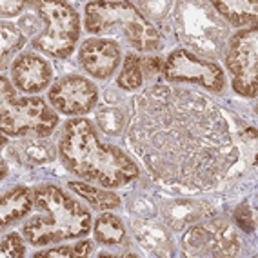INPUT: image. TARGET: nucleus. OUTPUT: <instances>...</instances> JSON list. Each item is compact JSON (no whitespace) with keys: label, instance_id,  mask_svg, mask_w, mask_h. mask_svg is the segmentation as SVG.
Listing matches in <instances>:
<instances>
[{"label":"nucleus","instance_id":"f257e3e1","mask_svg":"<svg viewBox=\"0 0 258 258\" xmlns=\"http://www.w3.org/2000/svg\"><path fill=\"white\" fill-rule=\"evenodd\" d=\"M127 142L160 182L213 189L238 160L231 129L209 97L155 84L137 95Z\"/></svg>","mask_w":258,"mask_h":258},{"label":"nucleus","instance_id":"f03ea898","mask_svg":"<svg viewBox=\"0 0 258 258\" xmlns=\"http://www.w3.org/2000/svg\"><path fill=\"white\" fill-rule=\"evenodd\" d=\"M62 162L75 175L104 187H122L139 176V167L122 149L100 142L86 118L68 120L58 142Z\"/></svg>","mask_w":258,"mask_h":258},{"label":"nucleus","instance_id":"7ed1b4c3","mask_svg":"<svg viewBox=\"0 0 258 258\" xmlns=\"http://www.w3.org/2000/svg\"><path fill=\"white\" fill-rule=\"evenodd\" d=\"M38 215L24 226V236L33 245H49L80 238L91 229V215L82 204L56 185H40L33 191Z\"/></svg>","mask_w":258,"mask_h":258},{"label":"nucleus","instance_id":"20e7f679","mask_svg":"<svg viewBox=\"0 0 258 258\" xmlns=\"http://www.w3.org/2000/svg\"><path fill=\"white\" fill-rule=\"evenodd\" d=\"M86 31L118 37L139 51H153L160 47L158 29L144 19V15L127 2H89L86 6Z\"/></svg>","mask_w":258,"mask_h":258},{"label":"nucleus","instance_id":"39448f33","mask_svg":"<svg viewBox=\"0 0 258 258\" xmlns=\"http://www.w3.org/2000/svg\"><path fill=\"white\" fill-rule=\"evenodd\" d=\"M46 29L35 37L33 46L55 58H66L75 49L80 35V20L77 11L66 2H33Z\"/></svg>","mask_w":258,"mask_h":258},{"label":"nucleus","instance_id":"423d86ee","mask_svg":"<svg viewBox=\"0 0 258 258\" xmlns=\"http://www.w3.org/2000/svg\"><path fill=\"white\" fill-rule=\"evenodd\" d=\"M58 124V116L38 97L13 98L0 106V129L10 137H49Z\"/></svg>","mask_w":258,"mask_h":258},{"label":"nucleus","instance_id":"0eeeda50","mask_svg":"<svg viewBox=\"0 0 258 258\" xmlns=\"http://www.w3.org/2000/svg\"><path fill=\"white\" fill-rule=\"evenodd\" d=\"M233 77V89L253 98L258 91V29L256 26L238 31L229 42L226 58Z\"/></svg>","mask_w":258,"mask_h":258},{"label":"nucleus","instance_id":"6e6552de","mask_svg":"<svg viewBox=\"0 0 258 258\" xmlns=\"http://www.w3.org/2000/svg\"><path fill=\"white\" fill-rule=\"evenodd\" d=\"M164 77L173 84H197L215 93H220L226 86V75L220 66L200 58L187 49L173 51L167 56Z\"/></svg>","mask_w":258,"mask_h":258},{"label":"nucleus","instance_id":"1a4fd4ad","mask_svg":"<svg viewBox=\"0 0 258 258\" xmlns=\"http://www.w3.org/2000/svg\"><path fill=\"white\" fill-rule=\"evenodd\" d=\"M184 253L189 256H235L238 240L224 222L202 224L189 229L184 236Z\"/></svg>","mask_w":258,"mask_h":258},{"label":"nucleus","instance_id":"9d476101","mask_svg":"<svg viewBox=\"0 0 258 258\" xmlns=\"http://www.w3.org/2000/svg\"><path fill=\"white\" fill-rule=\"evenodd\" d=\"M98 91L91 80L70 75L56 80L49 89V102L62 115H84L95 107Z\"/></svg>","mask_w":258,"mask_h":258},{"label":"nucleus","instance_id":"9b49d317","mask_svg":"<svg viewBox=\"0 0 258 258\" xmlns=\"http://www.w3.org/2000/svg\"><path fill=\"white\" fill-rule=\"evenodd\" d=\"M120 58H122L120 46L107 38H88L79 51L82 68L95 79L111 77L118 68Z\"/></svg>","mask_w":258,"mask_h":258},{"label":"nucleus","instance_id":"f8f14e48","mask_svg":"<svg viewBox=\"0 0 258 258\" xmlns=\"http://www.w3.org/2000/svg\"><path fill=\"white\" fill-rule=\"evenodd\" d=\"M15 86L24 93H38L51 82V68L46 60L37 55H22L11 68Z\"/></svg>","mask_w":258,"mask_h":258},{"label":"nucleus","instance_id":"ddd939ff","mask_svg":"<svg viewBox=\"0 0 258 258\" xmlns=\"http://www.w3.org/2000/svg\"><path fill=\"white\" fill-rule=\"evenodd\" d=\"M35 208V195L29 187H15L0 200V224L2 227L20 220Z\"/></svg>","mask_w":258,"mask_h":258},{"label":"nucleus","instance_id":"4468645a","mask_svg":"<svg viewBox=\"0 0 258 258\" xmlns=\"http://www.w3.org/2000/svg\"><path fill=\"white\" fill-rule=\"evenodd\" d=\"M215 10L222 17H226L235 28H253L258 19L256 0H227V2H215Z\"/></svg>","mask_w":258,"mask_h":258},{"label":"nucleus","instance_id":"2eb2a0df","mask_svg":"<svg viewBox=\"0 0 258 258\" xmlns=\"http://www.w3.org/2000/svg\"><path fill=\"white\" fill-rule=\"evenodd\" d=\"M70 187L97 209H113L120 204L118 197L111 191H106V189L93 187V185L82 184V182H70Z\"/></svg>","mask_w":258,"mask_h":258},{"label":"nucleus","instance_id":"dca6fc26","mask_svg":"<svg viewBox=\"0 0 258 258\" xmlns=\"http://www.w3.org/2000/svg\"><path fill=\"white\" fill-rule=\"evenodd\" d=\"M95 238L100 244H106V245L120 244L125 238V231L120 218L115 217V215H111V213H106V215L98 217L97 224H95Z\"/></svg>","mask_w":258,"mask_h":258},{"label":"nucleus","instance_id":"f3484780","mask_svg":"<svg viewBox=\"0 0 258 258\" xmlns=\"http://www.w3.org/2000/svg\"><path fill=\"white\" fill-rule=\"evenodd\" d=\"M144 82V73H142V58L135 53H129L124 60L122 71H120L116 84L122 89H139Z\"/></svg>","mask_w":258,"mask_h":258},{"label":"nucleus","instance_id":"a211bd4d","mask_svg":"<svg viewBox=\"0 0 258 258\" xmlns=\"http://www.w3.org/2000/svg\"><path fill=\"white\" fill-rule=\"evenodd\" d=\"M24 44H26V35H24L17 26L8 24V22L2 24V44H0L2 58L6 60L10 55L17 53Z\"/></svg>","mask_w":258,"mask_h":258},{"label":"nucleus","instance_id":"6ab92c4d","mask_svg":"<svg viewBox=\"0 0 258 258\" xmlns=\"http://www.w3.org/2000/svg\"><path fill=\"white\" fill-rule=\"evenodd\" d=\"M26 253V245L17 233H11L2 240V258H20Z\"/></svg>","mask_w":258,"mask_h":258},{"label":"nucleus","instance_id":"aec40b11","mask_svg":"<svg viewBox=\"0 0 258 258\" xmlns=\"http://www.w3.org/2000/svg\"><path fill=\"white\" fill-rule=\"evenodd\" d=\"M235 220L245 233H253L254 231V217L247 204H240L238 208L235 209Z\"/></svg>","mask_w":258,"mask_h":258},{"label":"nucleus","instance_id":"412c9836","mask_svg":"<svg viewBox=\"0 0 258 258\" xmlns=\"http://www.w3.org/2000/svg\"><path fill=\"white\" fill-rule=\"evenodd\" d=\"M35 258H77V254H75V249L71 245H64V247L38 251V253H35Z\"/></svg>","mask_w":258,"mask_h":258},{"label":"nucleus","instance_id":"4be33fe9","mask_svg":"<svg viewBox=\"0 0 258 258\" xmlns=\"http://www.w3.org/2000/svg\"><path fill=\"white\" fill-rule=\"evenodd\" d=\"M162 62L157 56H148V58H142V73L144 79H155L158 73H160Z\"/></svg>","mask_w":258,"mask_h":258},{"label":"nucleus","instance_id":"5701e85b","mask_svg":"<svg viewBox=\"0 0 258 258\" xmlns=\"http://www.w3.org/2000/svg\"><path fill=\"white\" fill-rule=\"evenodd\" d=\"M24 8H26V2H11V0H4V2L0 4V10H2V15H4V17H15V15H19Z\"/></svg>","mask_w":258,"mask_h":258},{"label":"nucleus","instance_id":"b1692460","mask_svg":"<svg viewBox=\"0 0 258 258\" xmlns=\"http://www.w3.org/2000/svg\"><path fill=\"white\" fill-rule=\"evenodd\" d=\"M73 249H75V254H77V258H80V256H86V254L91 253L93 244L89 242V240H86V242H79L77 245H73Z\"/></svg>","mask_w":258,"mask_h":258},{"label":"nucleus","instance_id":"393cba45","mask_svg":"<svg viewBox=\"0 0 258 258\" xmlns=\"http://www.w3.org/2000/svg\"><path fill=\"white\" fill-rule=\"evenodd\" d=\"M15 98V89L13 86H10L8 79H2V102L13 100Z\"/></svg>","mask_w":258,"mask_h":258}]
</instances>
